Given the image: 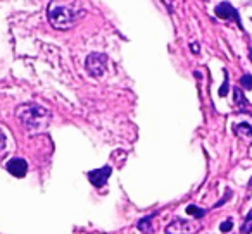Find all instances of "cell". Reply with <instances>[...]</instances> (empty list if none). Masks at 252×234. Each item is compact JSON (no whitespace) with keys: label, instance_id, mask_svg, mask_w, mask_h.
Masks as SVG:
<instances>
[{"label":"cell","instance_id":"cell-10","mask_svg":"<svg viewBox=\"0 0 252 234\" xmlns=\"http://www.w3.org/2000/svg\"><path fill=\"white\" fill-rule=\"evenodd\" d=\"M238 131H242V133H245L249 138H252V128L251 126H247V124H240V126L237 128Z\"/></svg>","mask_w":252,"mask_h":234},{"label":"cell","instance_id":"cell-8","mask_svg":"<svg viewBox=\"0 0 252 234\" xmlns=\"http://www.w3.org/2000/svg\"><path fill=\"white\" fill-rule=\"evenodd\" d=\"M240 84L245 88V90H252V76H249V74L242 76L240 78Z\"/></svg>","mask_w":252,"mask_h":234},{"label":"cell","instance_id":"cell-12","mask_svg":"<svg viewBox=\"0 0 252 234\" xmlns=\"http://www.w3.org/2000/svg\"><path fill=\"white\" fill-rule=\"evenodd\" d=\"M4 148H5V136H4V133L0 131V154L4 152Z\"/></svg>","mask_w":252,"mask_h":234},{"label":"cell","instance_id":"cell-9","mask_svg":"<svg viewBox=\"0 0 252 234\" xmlns=\"http://www.w3.org/2000/svg\"><path fill=\"white\" fill-rule=\"evenodd\" d=\"M242 231H244V234H249L252 231V212L247 215V220L244 222V227H242Z\"/></svg>","mask_w":252,"mask_h":234},{"label":"cell","instance_id":"cell-7","mask_svg":"<svg viewBox=\"0 0 252 234\" xmlns=\"http://www.w3.org/2000/svg\"><path fill=\"white\" fill-rule=\"evenodd\" d=\"M187 213H190V215H193V217H197V219H200V217H204L206 210L199 208V207H195V205H189V207H187Z\"/></svg>","mask_w":252,"mask_h":234},{"label":"cell","instance_id":"cell-6","mask_svg":"<svg viewBox=\"0 0 252 234\" xmlns=\"http://www.w3.org/2000/svg\"><path fill=\"white\" fill-rule=\"evenodd\" d=\"M216 16L221 19H235V21L240 25V16H238V12L235 11L233 7H231L228 2H223V4H220L216 7Z\"/></svg>","mask_w":252,"mask_h":234},{"label":"cell","instance_id":"cell-14","mask_svg":"<svg viewBox=\"0 0 252 234\" xmlns=\"http://www.w3.org/2000/svg\"><path fill=\"white\" fill-rule=\"evenodd\" d=\"M249 57H251V60H252V49H251V55H249Z\"/></svg>","mask_w":252,"mask_h":234},{"label":"cell","instance_id":"cell-5","mask_svg":"<svg viewBox=\"0 0 252 234\" xmlns=\"http://www.w3.org/2000/svg\"><path fill=\"white\" fill-rule=\"evenodd\" d=\"M5 167H7V171L11 172L12 176H16V178H25L26 172H28V164H26V160H23V158H11Z\"/></svg>","mask_w":252,"mask_h":234},{"label":"cell","instance_id":"cell-13","mask_svg":"<svg viewBox=\"0 0 252 234\" xmlns=\"http://www.w3.org/2000/svg\"><path fill=\"white\" fill-rule=\"evenodd\" d=\"M226 93H228V78H226V81L223 83V86H221V90H220V95H221V97H224Z\"/></svg>","mask_w":252,"mask_h":234},{"label":"cell","instance_id":"cell-3","mask_svg":"<svg viewBox=\"0 0 252 234\" xmlns=\"http://www.w3.org/2000/svg\"><path fill=\"white\" fill-rule=\"evenodd\" d=\"M87 69L92 76L100 78L107 69V57L104 53H92L87 59Z\"/></svg>","mask_w":252,"mask_h":234},{"label":"cell","instance_id":"cell-4","mask_svg":"<svg viewBox=\"0 0 252 234\" xmlns=\"http://www.w3.org/2000/svg\"><path fill=\"white\" fill-rule=\"evenodd\" d=\"M109 176H111V167H109V165H105V167H102V169H97V171L88 172V179H90L92 184L97 186V188H102V186L107 182Z\"/></svg>","mask_w":252,"mask_h":234},{"label":"cell","instance_id":"cell-11","mask_svg":"<svg viewBox=\"0 0 252 234\" xmlns=\"http://www.w3.org/2000/svg\"><path fill=\"white\" fill-rule=\"evenodd\" d=\"M231 227H233V222H231V220H224V222L221 224V233H228Z\"/></svg>","mask_w":252,"mask_h":234},{"label":"cell","instance_id":"cell-2","mask_svg":"<svg viewBox=\"0 0 252 234\" xmlns=\"http://www.w3.org/2000/svg\"><path fill=\"white\" fill-rule=\"evenodd\" d=\"M16 115L19 117L23 124L26 128H38L40 126V121L43 117L49 115V112L45 108L38 107V105H21V107L16 110Z\"/></svg>","mask_w":252,"mask_h":234},{"label":"cell","instance_id":"cell-1","mask_svg":"<svg viewBox=\"0 0 252 234\" xmlns=\"http://www.w3.org/2000/svg\"><path fill=\"white\" fill-rule=\"evenodd\" d=\"M80 12L73 11V9L63 7V5H50L49 9V21L54 28L57 29H67L76 23Z\"/></svg>","mask_w":252,"mask_h":234}]
</instances>
